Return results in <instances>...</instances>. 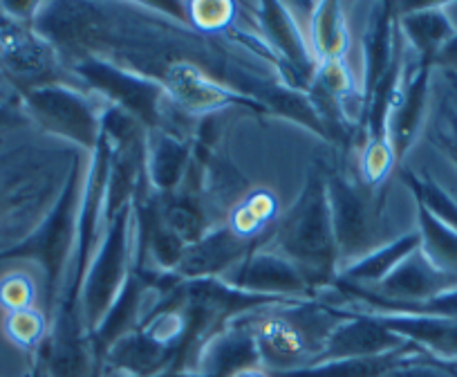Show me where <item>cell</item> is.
Here are the masks:
<instances>
[{"mask_svg": "<svg viewBox=\"0 0 457 377\" xmlns=\"http://www.w3.org/2000/svg\"><path fill=\"white\" fill-rule=\"evenodd\" d=\"M280 249L305 270L325 274L337 256L332 214L320 180H310L305 194L287 214L278 231Z\"/></svg>", "mask_w": 457, "mask_h": 377, "instance_id": "obj_1", "label": "cell"}, {"mask_svg": "<svg viewBox=\"0 0 457 377\" xmlns=\"http://www.w3.org/2000/svg\"><path fill=\"white\" fill-rule=\"evenodd\" d=\"M77 173L70 175L68 188L61 196L59 205L52 209L32 236H25L14 247L0 252V261L10 258H34L43 265L47 279V299L56 292L61 274H63L65 261L70 256V243L74 239V222H77Z\"/></svg>", "mask_w": 457, "mask_h": 377, "instance_id": "obj_2", "label": "cell"}, {"mask_svg": "<svg viewBox=\"0 0 457 377\" xmlns=\"http://www.w3.org/2000/svg\"><path fill=\"white\" fill-rule=\"evenodd\" d=\"M47 182L38 162L28 153L12 151L0 157V252L10 249L14 231L46 200Z\"/></svg>", "mask_w": 457, "mask_h": 377, "instance_id": "obj_3", "label": "cell"}, {"mask_svg": "<svg viewBox=\"0 0 457 377\" xmlns=\"http://www.w3.org/2000/svg\"><path fill=\"white\" fill-rule=\"evenodd\" d=\"M379 297L368 295L372 306L384 310H397L403 306L426 304L439 295L457 290V274L442 272L420 252H412L399 263L386 279L379 281Z\"/></svg>", "mask_w": 457, "mask_h": 377, "instance_id": "obj_4", "label": "cell"}, {"mask_svg": "<svg viewBox=\"0 0 457 377\" xmlns=\"http://www.w3.org/2000/svg\"><path fill=\"white\" fill-rule=\"evenodd\" d=\"M29 117L38 120L52 133L79 139L90 147L96 138V121L87 104L77 92L59 86H43L21 95Z\"/></svg>", "mask_w": 457, "mask_h": 377, "instance_id": "obj_5", "label": "cell"}, {"mask_svg": "<svg viewBox=\"0 0 457 377\" xmlns=\"http://www.w3.org/2000/svg\"><path fill=\"white\" fill-rule=\"evenodd\" d=\"M92 359V341L79 328L72 306H65L52 332L38 346L37 362L50 377H99Z\"/></svg>", "mask_w": 457, "mask_h": 377, "instance_id": "obj_6", "label": "cell"}, {"mask_svg": "<svg viewBox=\"0 0 457 377\" xmlns=\"http://www.w3.org/2000/svg\"><path fill=\"white\" fill-rule=\"evenodd\" d=\"M332 227L337 252L343 256H363L372 245L375 209L370 198L343 178L332 180Z\"/></svg>", "mask_w": 457, "mask_h": 377, "instance_id": "obj_7", "label": "cell"}, {"mask_svg": "<svg viewBox=\"0 0 457 377\" xmlns=\"http://www.w3.org/2000/svg\"><path fill=\"white\" fill-rule=\"evenodd\" d=\"M406 344L408 341L395 335L381 322V317H354L350 322L334 326V331L325 339L316 364L332 362V359L377 357V355L393 353Z\"/></svg>", "mask_w": 457, "mask_h": 377, "instance_id": "obj_8", "label": "cell"}, {"mask_svg": "<svg viewBox=\"0 0 457 377\" xmlns=\"http://www.w3.org/2000/svg\"><path fill=\"white\" fill-rule=\"evenodd\" d=\"M124 261H126V214L120 216L117 225L110 231L108 240H105L104 252L96 258L95 267H92L90 276H87L86 286V319L90 323V331L95 332L96 326L101 323L104 314H108L110 301H112L114 292L120 288L121 274H124Z\"/></svg>", "mask_w": 457, "mask_h": 377, "instance_id": "obj_9", "label": "cell"}, {"mask_svg": "<svg viewBox=\"0 0 457 377\" xmlns=\"http://www.w3.org/2000/svg\"><path fill=\"white\" fill-rule=\"evenodd\" d=\"M81 72L83 77L90 79L101 90L114 95L129 111L137 113L146 121L155 120L157 90L151 83L142 81V79L133 77V74L120 72V70L99 63V61H86L81 65Z\"/></svg>", "mask_w": 457, "mask_h": 377, "instance_id": "obj_10", "label": "cell"}, {"mask_svg": "<svg viewBox=\"0 0 457 377\" xmlns=\"http://www.w3.org/2000/svg\"><path fill=\"white\" fill-rule=\"evenodd\" d=\"M247 252V240L231 230H218L184 249L178 270L187 276L218 274Z\"/></svg>", "mask_w": 457, "mask_h": 377, "instance_id": "obj_11", "label": "cell"}, {"mask_svg": "<svg viewBox=\"0 0 457 377\" xmlns=\"http://www.w3.org/2000/svg\"><path fill=\"white\" fill-rule=\"evenodd\" d=\"M415 357H420V348L412 341H408L402 348L393 350V353L377 355V357L332 359V362H320L314 364V366L296 368V371L270 373V377H381L390 368Z\"/></svg>", "mask_w": 457, "mask_h": 377, "instance_id": "obj_12", "label": "cell"}, {"mask_svg": "<svg viewBox=\"0 0 457 377\" xmlns=\"http://www.w3.org/2000/svg\"><path fill=\"white\" fill-rule=\"evenodd\" d=\"M236 283L249 292H298L305 288L301 270L270 252L253 254L236 276Z\"/></svg>", "mask_w": 457, "mask_h": 377, "instance_id": "obj_13", "label": "cell"}, {"mask_svg": "<svg viewBox=\"0 0 457 377\" xmlns=\"http://www.w3.org/2000/svg\"><path fill=\"white\" fill-rule=\"evenodd\" d=\"M381 322L415 346H424L439 357L457 359V319L384 317Z\"/></svg>", "mask_w": 457, "mask_h": 377, "instance_id": "obj_14", "label": "cell"}, {"mask_svg": "<svg viewBox=\"0 0 457 377\" xmlns=\"http://www.w3.org/2000/svg\"><path fill=\"white\" fill-rule=\"evenodd\" d=\"M420 222L421 239H424L426 254L424 256L433 263L437 270L457 274V231L444 225L439 218H435L424 205L420 203Z\"/></svg>", "mask_w": 457, "mask_h": 377, "instance_id": "obj_15", "label": "cell"}, {"mask_svg": "<svg viewBox=\"0 0 457 377\" xmlns=\"http://www.w3.org/2000/svg\"><path fill=\"white\" fill-rule=\"evenodd\" d=\"M403 25H406V32L411 34L412 43L424 52L426 59L442 50L448 43V34H451L446 16L435 7H424V10H417L415 14H408L403 19Z\"/></svg>", "mask_w": 457, "mask_h": 377, "instance_id": "obj_16", "label": "cell"}, {"mask_svg": "<svg viewBox=\"0 0 457 377\" xmlns=\"http://www.w3.org/2000/svg\"><path fill=\"white\" fill-rule=\"evenodd\" d=\"M420 243V236H406V239L397 240L390 247H384L381 252L372 254V256L361 258L357 265L350 267L348 279L353 281H381L390 274V270L399 265L408 254Z\"/></svg>", "mask_w": 457, "mask_h": 377, "instance_id": "obj_17", "label": "cell"}, {"mask_svg": "<svg viewBox=\"0 0 457 377\" xmlns=\"http://www.w3.org/2000/svg\"><path fill=\"white\" fill-rule=\"evenodd\" d=\"M426 81H428V68L424 65L415 77V81L408 86L406 99H403L402 108L397 113V120H395V147H397L399 153L406 151L408 142H411L412 133H415L417 121H420L426 97Z\"/></svg>", "mask_w": 457, "mask_h": 377, "instance_id": "obj_18", "label": "cell"}, {"mask_svg": "<svg viewBox=\"0 0 457 377\" xmlns=\"http://www.w3.org/2000/svg\"><path fill=\"white\" fill-rule=\"evenodd\" d=\"M7 339L14 341L16 346L25 350H38V346L46 339V317L38 313L37 308L16 310V313H7L5 323Z\"/></svg>", "mask_w": 457, "mask_h": 377, "instance_id": "obj_19", "label": "cell"}, {"mask_svg": "<svg viewBox=\"0 0 457 377\" xmlns=\"http://www.w3.org/2000/svg\"><path fill=\"white\" fill-rule=\"evenodd\" d=\"M164 227L179 240L197 243L202 239V214L191 198H175L164 209Z\"/></svg>", "mask_w": 457, "mask_h": 377, "instance_id": "obj_20", "label": "cell"}, {"mask_svg": "<svg viewBox=\"0 0 457 377\" xmlns=\"http://www.w3.org/2000/svg\"><path fill=\"white\" fill-rule=\"evenodd\" d=\"M188 148L173 138H162L160 147L155 148L153 157V175L160 187L169 188L179 180L184 164H187Z\"/></svg>", "mask_w": 457, "mask_h": 377, "instance_id": "obj_21", "label": "cell"}, {"mask_svg": "<svg viewBox=\"0 0 457 377\" xmlns=\"http://www.w3.org/2000/svg\"><path fill=\"white\" fill-rule=\"evenodd\" d=\"M262 16H265V23H267V28H270L271 38H276V41H278V46L287 52L289 59L296 61V63H301L303 68H305L307 54H305V50H303V43H301V38H298L292 19L285 14L283 7L265 5L262 7Z\"/></svg>", "mask_w": 457, "mask_h": 377, "instance_id": "obj_22", "label": "cell"}, {"mask_svg": "<svg viewBox=\"0 0 457 377\" xmlns=\"http://www.w3.org/2000/svg\"><path fill=\"white\" fill-rule=\"evenodd\" d=\"M316 23H314V37L316 46L323 52L328 59L337 61V56L341 54L343 43H345V37H343L341 29V19H338V7L334 5H320L316 10Z\"/></svg>", "mask_w": 457, "mask_h": 377, "instance_id": "obj_23", "label": "cell"}, {"mask_svg": "<svg viewBox=\"0 0 457 377\" xmlns=\"http://www.w3.org/2000/svg\"><path fill=\"white\" fill-rule=\"evenodd\" d=\"M34 297V281L25 272H12L0 279V308L7 313L32 308Z\"/></svg>", "mask_w": 457, "mask_h": 377, "instance_id": "obj_24", "label": "cell"}, {"mask_svg": "<svg viewBox=\"0 0 457 377\" xmlns=\"http://www.w3.org/2000/svg\"><path fill=\"white\" fill-rule=\"evenodd\" d=\"M412 188L420 196V203L428 209L433 216H437L444 225L451 227L453 231H457V205L448 198L446 194H442L435 184L421 182V180H415L412 175H408Z\"/></svg>", "mask_w": 457, "mask_h": 377, "instance_id": "obj_25", "label": "cell"}, {"mask_svg": "<svg viewBox=\"0 0 457 377\" xmlns=\"http://www.w3.org/2000/svg\"><path fill=\"white\" fill-rule=\"evenodd\" d=\"M5 79H0V130L19 129L29 121L28 111H25L23 97L19 90L10 86H3Z\"/></svg>", "mask_w": 457, "mask_h": 377, "instance_id": "obj_26", "label": "cell"}, {"mask_svg": "<svg viewBox=\"0 0 457 377\" xmlns=\"http://www.w3.org/2000/svg\"><path fill=\"white\" fill-rule=\"evenodd\" d=\"M381 377H457V373L446 366H439V364H430L424 362L421 357H415L399 364V366L390 368V371Z\"/></svg>", "mask_w": 457, "mask_h": 377, "instance_id": "obj_27", "label": "cell"}, {"mask_svg": "<svg viewBox=\"0 0 457 377\" xmlns=\"http://www.w3.org/2000/svg\"><path fill=\"white\" fill-rule=\"evenodd\" d=\"M444 148L448 151V155L457 162V115L448 117V129L442 138Z\"/></svg>", "mask_w": 457, "mask_h": 377, "instance_id": "obj_28", "label": "cell"}, {"mask_svg": "<svg viewBox=\"0 0 457 377\" xmlns=\"http://www.w3.org/2000/svg\"><path fill=\"white\" fill-rule=\"evenodd\" d=\"M439 56H442V61H446V63H453L457 65V37L455 38H448L446 46L439 50Z\"/></svg>", "mask_w": 457, "mask_h": 377, "instance_id": "obj_29", "label": "cell"}, {"mask_svg": "<svg viewBox=\"0 0 457 377\" xmlns=\"http://www.w3.org/2000/svg\"><path fill=\"white\" fill-rule=\"evenodd\" d=\"M28 377H50V375H47V371H46V368L41 366V364H38V362H34L32 371L28 373Z\"/></svg>", "mask_w": 457, "mask_h": 377, "instance_id": "obj_30", "label": "cell"}, {"mask_svg": "<svg viewBox=\"0 0 457 377\" xmlns=\"http://www.w3.org/2000/svg\"><path fill=\"white\" fill-rule=\"evenodd\" d=\"M236 377H270V375H262V373H258V371H245V373H240V375H236Z\"/></svg>", "mask_w": 457, "mask_h": 377, "instance_id": "obj_31", "label": "cell"}, {"mask_svg": "<svg viewBox=\"0 0 457 377\" xmlns=\"http://www.w3.org/2000/svg\"><path fill=\"white\" fill-rule=\"evenodd\" d=\"M0 79H3V77H0Z\"/></svg>", "mask_w": 457, "mask_h": 377, "instance_id": "obj_32", "label": "cell"}]
</instances>
